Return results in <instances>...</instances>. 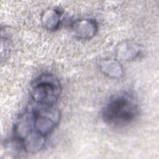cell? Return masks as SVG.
Listing matches in <instances>:
<instances>
[{"label": "cell", "mask_w": 159, "mask_h": 159, "mask_svg": "<svg viewBox=\"0 0 159 159\" xmlns=\"http://www.w3.org/2000/svg\"><path fill=\"white\" fill-rule=\"evenodd\" d=\"M139 114V106L134 97L126 93L112 96L102 110L104 122L113 127H124L132 124Z\"/></svg>", "instance_id": "cell-1"}, {"label": "cell", "mask_w": 159, "mask_h": 159, "mask_svg": "<svg viewBox=\"0 0 159 159\" xmlns=\"http://www.w3.org/2000/svg\"><path fill=\"white\" fill-rule=\"evenodd\" d=\"M61 89L60 82L55 76L43 73L32 81L30 94L35 104L53 106L60 96Z\"/></svg>", "instance_id": "cell-2"}, {"label": "cell", "mask_w": 159, "mask_h": 159, "mask_svg": "<svg viewBox=\"0 0 159 159\" xmlns=\"http://www.w3.org/2000/svg\"><path fill=\"white\" fill-rule=\"evenodd\" d=\"M33 112V126L35 131L47 137L55 129L60 120L59 110L53 106L36 104L32 107Z\"/></svg>", "instance_id": "cell-3"}, {"label": "cell", "mask_w": 159, "mask_h": 159, "mask_svg": "<svg viewBox=\"0 0 159 159\" xmlns=\"http://www.w3.org/2000/svg\"><path fill=\"white\" fill-rule=\"evenodd\" d=\"M75 36L80 40H89L95 36L98 25L95 19L84 18L75 20L71 25Z\"/></svg>", "instance_id": "cell-4"}, {"label": "cell", "mask_w": 159, "mask_h": 159, "mask_svg": "<svg viewBox=\"0 0 159 159\" xmlns=\"http://www.w3.org/2000/svg\"><path fill=\"white\" fill-rule=\"evenodd\" d=\"M141 51L138 43L132 40H124L117 47L116 55L117 60L130 61L136 58Z\"/></svg>", "instance_id": "cell-5"}, {"label": "cell", "mask_w": 159, "mask_h": 159, "mask_svg": "<svg viewBox=\"0 0 159 159\" xmlns=\"http://www.w3.org/2000/svg\"><path fill=\"white\" fill-rule=\"evenodd\" d=\"M61 18V12L59 9L50 7L45 10L41 16V22L43 27L50 31L58 29Z\"/></svg>", "instance_id": "cell-6"}, {"label": "cell", "mask_w": 159, "mask_h": 159, "mask_svg": "<svg viewBox=\"0 0 159 159\" xmlns=\"http://www.w3.org/2000/svg\"><path fill=\"white\" fill-rule=\"evenodd\" d=\"M100 69L106 76L112 79L120 78L124 75V68L117 60L109 58L102 60Z\"/></svg>", "instance_id": "cell-7"}]
</instances>
